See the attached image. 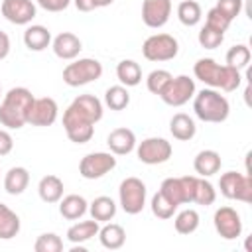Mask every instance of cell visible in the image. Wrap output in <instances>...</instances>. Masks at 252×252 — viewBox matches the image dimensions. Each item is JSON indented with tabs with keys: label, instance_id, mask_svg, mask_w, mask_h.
Instances as JSON below:
<instances>
[{
	"label": "cell",
	"instance_id": "9a60e30c",
	"mask_svg": "<svg viewBox=\"0 0 252 252\" xmlns=\"http://www.w3.org/2000/svg\"><path fill=\"white\" fill-rule=\"evenodd\" d=\"M171 16V0H144L142 2V22L152 28H163Z\"/></svg>",
	"mask_w": 252,
	"mask_h": 252
},
{
	"label": "cell",
	"instance_id": "8d00e7d4",
	"mask_svg": "<svg viewBox=\"0 0 252 252\" xmlns=\"http://www.w3.org/2000/svg\"><path fill=\"white\" fill-rule=\"evenodd\" d=\"M171 73L169 71H165V69H154L150 75H148V79H146V87H148V91L150 93H154V94H161V91L165 89V85L171 81Z\"/></svg>",
	"mask_w": 252,
	"mask_h": 252
},
{
	"label": "cell",
	"instance_id": "f1b7e54d",
	"mask_svg": "<svg viewBox=\"0 0 252 252\" xmlns=\"http://www.w3.org/2000/svg\"><path fill=\"white\" fill-rule=\"evenodd\" d=\"M20 232V217L4 203H0V240H10Z\"/></svg>",
	"mask_w": 252,
	"mask_h": 252
},
{
	"label": "cell",
	"instance_id": "ba28073f",
	"mask_svg": "<svg viewBox=\"0 0 252 252\" xmlns=\"http://www.w3.org/2000/svg\"><path fill=\"white\" fill-rule=\"evenodd\" d=\"M195 175H183V177H167L161 181L159 193L169 199L173 205H185V203H193V193H195V185H197Z\"/></svg>",
	"mask_w": 252,
	"mask_h": 252
},
{
	"label": "cell",
	"instance_id": "f6af8a7d",
	"mask_svg": "<svg viewBox=\"0 0 252 252\" xmlns=\"http://www.w3.org/2000/svg\"><path fill=\"white\" fill-rule=\"evenodd\" d=\"M8 53H10V37H8L6 32L0 30V61L6 59Z\"/></svg>",
	"mask_w": 252,
	"mask_h": 252
},
{
	"label": "cell",
	"instance_id": "7402d4cb",
	"mask_svg": "<svg viewBox=\"0 0 252 252\" xmlns=\"http://www.w3.org/2000/svg\"><path fill=\"white\" fill-rule=\"evenodd\" d=\"M89 211V203L85 197L81 195H67V197H61L59 199V213L63 219L67 220H77L81 219L85 213Z\"/></svg>",
	"mask_w": 252,
	"mask_h": 252
},
{
	"label": "cell",
	"instance_id": "4dcf8cb0",
	"mask_svg": "<svg viewBox=\"0 0 252 252\" xmlns=\"http://www.w3.org/2000/svg\"><path fill=\"white\" fill-rule=\"evenodd\" d=\"M104 104H106L110 110H124V108L130 104L128 87H124V85L108 87L106 93H104Z\"/></svg>",
	"mask_w": 252,
	"mask_h": 252
},
{
	"label": "cell",
	"instance_id": "b9f144b4",
	"mask_svg": "<svg viewBox=\"0 0 252 252\" xmlns=\"http://www.w3.org/2000/svg\"><path fill=\"white\" fill-rule=\"evenodd\" d=\"M35 2L45 12H63L71 4V0H35Z\"/></svg>",
	"mask_w": 252,
	"mask_h": 252
},
{
	"label": "cell",
	"instance_id": "ab89813d",
	"mask_svg": "<svg viewBox=\"0 0 252 252\" xmlns=\"http://www.w3.org/2000/svg\"><path fill=\"white\" fill-rule=\"evenodd\" d=\"M226 20H234L240 12H242V0H217V6H215Z\"/></svg>",
	"mask_w": 252,
	"mask_h": 252
},
{
	"label": "cell",
	"instance_id": "277c9868",
	"mask_svg": "<svg viewBox=\"0 0 252 252\" xmlns=\"http://www.w3.org/2000/svg\"><path fill=\"white\" fill-rule=\"evenodd\" d=\"M63 128L71 142L75 144H87L94 134V122L93 118L83 112L77 104H69L63 112Z\"/></svg>",
	"mask_w": 252,
	"mask_h": 252
},
{
	"label": "cell",
	"instance_id": "1f68e13d",
	"mask_svg": "<svg viewBox=\"0 0 252 252\" xmlns=\"http://www.w3.org/2000/svg\"><path fill=\"white\" fill-rule=\"evenodd\" d=\"M199 222H201V217L195 209H185L181 213L175 215V220H173V226L179 234H193L197 228H199Z\"/></svg>",
	"mask_w": 252,
	"mask_h": 252
},
{
	"label": "cell",
	"instance_id": "f35d334b",
	"mask_svg": "<svg viewBox=\"0 0 252 252\" xmlns=\"http://www.w3.org/2000/svg\"><path fill=\"white\" fill-rule=\"evenodd\" d=\"M197 39H199V45L201 47H205V49H217L222 43L224 33H220V32H217V30H213L209 26H203L201 32H199V35H197Z\"/></svg>",
	"mask_w": 252,
	"mask_h": 252
},
{
	"label": "cell",
	"instance_id": "7dc6e473",
	"mask_svg": "<svg viewBox=\"0 0 252 252\" xmlns=\"http://www.w3.org/2000/svg\"><path fill=\"white\" fill-rule=\"evenodd\" d=\"M0 94H2V87H0Z\"/></svg>",
	"mask_w": 252,
	"mask_h": 252
},
{
	"label": "cell",
	"instance_id": "e575fe53",
	"mask_svg": "<svg viewBox=\"0 0 252 252\" xmlns=\"http://www.w3.org/2000/svg\"><path fill=\"white\" fill-rule=\"evenodd\" d=\"M215 199H217V189L213 187V183L207 181L205 177L203 179H197L195 193H193V203L203 205V207H209V205L215 203Z\"/></svg>",
	"mask_w": 252,
	"mask_h": 252
},
{
	"label": "cell",
	"instance_id": "44dd1931",
	"mask_svg": "<svg viewBox=\"0 0 252 252\" xmlns=\"http://www.w3.org/2000/svg\"><path fill=\"white\" fill-rule=\"evenodd\" d=\"M24 43L30 51H43L51 43V32L45 26H28L24 32Z\"/></svg>",
	"mask_w": 252,
	"mask_h": 252
},
{
	"label": "cell",
	"instance_id": "ac0fdd59",
	"mask_svg": "<svg viewBox=\"0 0 252 252\" xmlns=\"http://www.w3.org/2000/svg\"><path fill=\"white\" fill-rule=\"evenodd\" d=\"M106 144L114 156H126L136 148V134L130 128H114L108 134Z\"/></svg>",
	"mask_w": 252,
	"mask_h": 252
},
{
	"label": "cell",
	"instance_id": "cb8c5ba5",
	"mask_svg": "<svg viewBox=\"0 0 252 252\" xmlns=\"http://www.w3.org/2000/svg\"><path fill=\"white\" fill-rule=\"evenodd\" d=\"M63 181L57 175H43L37 183V193L43 203H59L63 197Z\"/></svg>",
	"mask_w": 252,
	"mask_h": 252
},
{
	"label": "cell",
	"instance_id": "7a4b0ae2",
	"mask_svg": "<svg viewBox=\"0 0 252 252\" xmlns=\"http://www.w3.org/2000/svg\"><path fill=\"white\" fill-rule=\"evenodd\" d=\"M33 94L26 87H14L10 89L0 104V124L10 130H20L28 124V114L33 104Z\"/></svg>",
	"mask_w": 252,
	"mask_h": 252
},
{
	"label": "cell",
	"instance_id": "8fae6325",
	"mask_svg": "<svg viewBox=\"0 0 252 252\" xmlns=\"http://www.w3.org/2000/svg\"><path fill=\"white\" fill-rule=\"evenodd\" d=\"M195 96V81L187 75L171 77V81L161 91L159 98L169 106H183Z\"/></svg>",
	"mask_w": 252,
	"mask_h": 252
},
{
	"label": "cell",
	"instance_id": "5bb4252c",
	"mask_svg": "<svg viewBox=\"0 0 252 252\" xmlns=\"http://www.w3.org/2000/svg\"><path fill=\"white\" fill-rule=\"evenodd\" d=\"M57 114H59L57 102L51 96H39V98H33V104L28 114V124L41 126V128L51 126L57 120Z\"/></svg>",
	"mask_w": 252,
	"mask_h": 252
},
{
	"label": "cell",
	"instance_id": "e0dca14e",
	"mask_svg": "<svg viewBox=\"0 0 252 252\" xmlns=\"http://www.w3.org/2000/svg\"><path fill=\"white\" fill-rule=\"evenodd\" d=\"M51 49H53V53H55L59 59L73 61V59L81 53L83 43H81V39H79L73 32H61L59 35L53 37V41H51Z\"/></svg>",
	"mask_w": 252,
	"mask_h": 252
},
{
	"label": "cell",
	"instance_id": "7bdbcfd3",
	"mask_svg": "<svg viewBox=\"0 0 252 252\" xmlns=\"http://www.w3.org/2000/svg\"><path fill=\"white\" fill-rule=\"evenodd\" d=\"M12 148H14V138H12V134H10L8 130H2V128H0V158H2V156H8V154L12 152Z\"/></svg>",
	"mask_w": 252,
	"mask_h": 252
},
{
	"label": "cell",
	"instance_id": "f546056e",
	"mask_svg": "<svg viewBox=\"0 0 252 252\" xmlns=\"http://www.w3.org/2000/svg\"><path fill=\"white\" fill-rule=\"evenodd\" d=\"M177 18L187 28L197 26L201 22V18H203V12H201L199 2H195V0H181L179 6H177Z\"/></svg>",
	"mask_w": 252,
	"mask_h": 252
},
{
	"label": "cell",
	"instance_id": "d6a6232c",
	"mask_svg": "<svg viewBox=\"0 0 252 252\" xmlns=\"http://www.w3.org/2000/svg\"><path fill=\"white\" fill-rule=\"evenodd\" d=\"M250 57H252L250 47L244 45V43H236V45H232V47L226 51V63H224V65L242 71V69L250 63Z\"/></svg>",
	"mask_w": 252,
	"mask_h": 252
},
{
	"label": "cell",
	"instance_id": "60d3db41",
	"mask_svg": "<svg viewBox=\"0 0 252 252\" xmlns=\"http://www.w3.org/2000/svg\"><path fill=\"white\" fill-rule=\"evenodd\" d=\"M205 26H209V28H213V30L224 33V32L228 30V26H230V20H226L217 8H211V10L207 12V22H205Z\"/></svg>",
	"mask_w": 252,
	"mask_h": 252
},
{
	"label": "cell",
	"instance_id": "d4e9b609",
	"mask_svg": "<svg viewBox=\"0 0 252 252\" xmlns=\"http://www.w3.org/2000/svg\"><path fill=\"white\" fill-rule=\"evenodd\" d=\"M96 236H98L100 244L108 250H118L126 242V230L120 224H114V222H106L102 228H98Z\"/></svg>",
	"mask_w": 252,
	"mask_h": 252
},
{
	"label": "cell",
	"instance_id": "83f0119b",
	"mask_svg": "<svg viewBox=\"0 0 252 252\" xmlns=\"http://www.w3.org/2000/svg\"><path fill=\"white\" fill-rule=\"evenodd\" d=\"M89 211H91V217L96 220V222H108L114 219L116 215V203L106 197V195H100L96 199H93V203L89 205Z\"/></svg>",
	"mask_w": 252,
	"mask_h": 252
},
{
	"label": "cell",
	"instance_id": "d6986e66",
	"mask_svg": "<svg viewBox=\"0 0 252 252\" xmlns=\"http://www.w3.org/2000/svg\"><path fill=\"white\" fill-rule=\"evenodd\" d=\"M169 132L175 140L179 142H189L195 134H197V126H195V120L185 114V112H177L173 114V118L169 120Z\"/></svg>",
	"mask_w": 252,
	"mask_h": 252
},
{
	"label": "cell",
	"instance_id": "ffe728a7",
	"mask_svg": "<svg viewBox=\"0 0 252 252\" xmlns=\"http://www.w3.org/2000/svg\"><path fill=\"white\" fill-rule=\"evenodd\" d=\"M220 154L215 150H203L195 156L193 159V167L201 177H211L215 173H219L220 169Z\"/></svg>",
	"mask_w": 252,
	"mask_h": 252
},
{
	"label": "cell",
	"instance_id": "9c48e42d",
	"mask_svg": "<svg viewBox=\"0 0 252 252\" xmlns=\"http://www.w3.org/2000/svg\"><path fill=\"white\" fill-rule=\"evenodd\" d=\"M219 189L226 199L250 203L252 201V177L238 173V171H226L219 179Z\"/></svg>",
	"mask_w": 252,
	"mask_h": 252
},
{
	"label": "cell",
	"instance_id": "6da1fadb",
	"mask_svg": "<svg viewBox=\"0 0 252 252\" xmlns=\"http://www.w3.org/2000/svg\"><path fill=\"white\" fill-rule=\"evenodd\" d=\"M193 73L201 83L209 85L211 89H220L224 93L236 91L242 83V75L238 69L228 67V65H220L211 57L199 59L193 65Z\"/></svg>",
	"mask_w": 252,
	"mask_h": 252
},
{
	"label": "cell",
	"instance_id": "d590c367",
	"mask_svg": "<svg viewBox=\"0 0 252 252\" xmlns=\"http://www.w3.org/2000/svg\"><path fill=\"white\" fill-rule=\"evenodd\" d=\"M150 207H152V213H154V217H158V219H163V220H167V219H171L173 217V213L177 211V205H173L169 199H165L159 191L152 197V203H150Z\"/></svg>",
	"mask_w": 252,
	"mask_h": 252
},
{
	"label": "cell",
	"instance_id": "bcb514c9",
	"mask_svg": "<svg viewBox=\"0 0 252 252\" xmlns=\"http://www.w3.org/2000/svg\"><path fill=\"white\" fill-rule=\"evenodd\" d=\"M114 0H98V8H102V6H110Z\"/></svg>",
	"mask_w": 252,
	"mask_h": 252
},
{
	"label": "cell",
	"instance_id": "7c38bea8",
	"mask_svg": "<svg viewBox=\"0 0 252 252\" xmlns=\"http://www.w3.org/2000/svg\"><path fill=\"white\" fill-rule=\"evenodd\" d=\"M114 167H116V158L112 152L110 154L108 152H93L81 159L79 173L85 179H100Z\"/></svg>",
	"mask_w": 252,
	"mask_h": 252
},
{
	"label": "cell",
	"instance_id": "ee69618b",
	"mask_svg": "<svg viewBox=\"0 0 252 252\" xmlns=\"http://www.w3.org/2000/svg\"><path fill=\"white\" fill-rule=\"evenodd\" d=\"M73 2L79 12H93L94 8H98V0H73Z\"/></svg>",
	"mask_w": 252,
	"mask_h": 252
},
{
	"label": "cell",
	"instance_id": "836d02e7",
	"mask_svg": "<svg viewBox=\"0 0 252 252\" xmlns=\"http://www.w3.org/2000/svg\"><path fill=\"white\" fill-rule=\"evenodd\" d=\"M73 104H77L83 112H87V114L93 118L94 124L102 118V102H100L94 94H79V96L73 100Z\"/></svg>",
	"mask_w": 252,
	"mask_h": 252
},
{
	"label": "cell",
	"instance_id": "5b68a950",
	"mask_svg": "<svg viewBox=\"0 0 252 252\" xmlns=\"http://www.w3.org/2000/svg\"><path fill=\"white\" fill-rule=\"evenodd\" d=\"M100 75H102V63L91 57H83L69 63L63 69V83L69 87H83L93 81H98Z\"/></svg>",
	"mask_w": 252,
	"mask_h": 252
},
{
	"label": "cell",
	"instance_id": "2e32d148",
	"mask_svg": "<svg viewBox=\"0 0 252 252\" xmlns=\"http://www.w3.org/2000/svg\"><path fill=\"white\" fill-rule=\"evenodd\" d=\"M2 16L16 26H28L35 18V4L32 0H2Z\"/></svg>",
	"mask_w": 252,
	"mask_h": 252
},
{
	"label": "cell",
	"instance_id": "30bf717a",
	"mask_svg": "<svg viewBox=\"0 0 252 252\" xmlns=\"http://www.w3.org/2000/svg\"><path fill=\"white\" fill-rule=\"evenodd\" d=\"M171 144L165 140V138H158V136H152V138H146L142 140L138 146H136V156L142 163L146 165H159V163H165L169 158H171Z\"/></svg>",
	"mask_w": 252,
	"mask_h": 252
},
{
	"label": "cell",
	"instance_id": "52a82bcc",
	"mask_svg": "<svg viewBox=\"0 0 252 252\" xmlns=\"http://www.w3.org/2000/svg\"><path fill=\"white\" fill-rule=\"evenodd\" d=\"M177 53H179V43L169 33H154L142 43V55L154 63L169 61Z\"/></svg>",
	"mask_w": 252,
	"mask_h": 252
},
{
	"label": "cell",
	"instance_id": "3957f363",
	"mask_svg": "<svg viewBox=\"0 0 252 252\" xmlns=\"http://www.w3.org/2000/svg\"><path fill=\"white\" fill-rule=\"evenodd\" d=\"M193 110L195 116L203 122H224L230 114V104L228 98L224 94H220L217 89H203L199 93H195L193 96Z\"/></svg>",
	"mask_w": 252,
	"mask_h": 252
},
{
	"label": "cell",
	"instance_id": "8992f818",
	"mask_svg": "<svg viewBox=\"0 0 252 252\" xmlns=\"http://www.w3.org/2000/svg\"><path fill=\"white\" fill-rule=\"evenodd\" d=\"M146 183L138 177H126L118 187V201L126 215H138L146 207Z\"/></svg>",
	"mask_w": 252,
	"mask_h": 252
},
{
	"label": "cell",
	"instance_id": "74e56055",
	"mask_svg": "<svg viewBox=\"0 0 252 252\" xmlns=\"http://www.w3.org/2000/svg\"><path fill=\"white\" fill-rule=\"evenodd\" d=\"M33 250L35 252H61L63 250V240L55 232H43V234L37 236V240L33 244Z\"/></svg>",
	"mask_w": 252,
	"mask_h": 252
},
{
	"label": "cell",
	"instance_id": "4316f807",
	"mask_svg": "<svg viewBox=\"0 0 252 252\" xmlns=\"http://www.w3.org/2000/svg\"><path fill=\"white\" fill-rule=\"evenodd\" d=\"M96 234H98V222L94 219L93 220H81V222H75V224L69 226L67 240L73 242V244H83V242L91 240Z\"/></svg>",
	"mask_w": 252,
	"mask_h": 252
},
{
	"label": "cell",
	"instance_id": "4fadbf2b",
	"mask_svg": "<svg viewBox=\"0 0 252 252\" xmlns=\"http://www.w3.org/2000/svg\"><path fill=\"white\" fill-rule=\"evenodd\" d=\"M213 222H215L217 234L224 240H234L242 234V219L236 213V209H232V207L217 209L215 217H213Z\"/></svg>",
	"mask_w": 252,
	"mask_h": 252
},
{
	"label": "cell",
	"instance_id": "603a6c76",
	"mask_svg": "<svg viewBox=\"0 0 252 252\" xmlns=\"http://www.w3.org/2000/svg\"><path fill=\"white\" fill-rule=\"evenodd\" d=\"M30 183V171L26 167H10L8 173L4 175V189L8 195H22L28 189Z\"/></svg>",
	"mask_w": 252,
	"mask_h": 252
},
{
	"label": "cell",
	"instance_id": "484cf974",
	"mask_svg": "<svg viewBox=\"0 0 252 252\" xmlns=\"http://www.w3.org/2000/svg\"><path fill=\"white\" fill-rule=\"evenodd\" d=\"M116 77L124 87H136L142 81V67L134 59H122L116 65Z\"/></svg>",
	"mask_w": 252,
	"mask_h": 252
}]
</instances>
